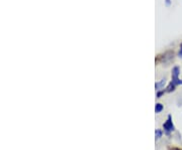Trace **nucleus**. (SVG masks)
<instances>
[{
	"label": "nucleus",
	"mask_w": 182,
	"mask_h": 150,
	"mask_svg": "<svg viewBox=\"0 0 182 150\" xmlns=\"http://www.w3.org/2000/svg\"><path fill=\"white\" fill-rule=\"evenodd\" d=\"M165 93V91H161V92H158L157 93V98H161V96L163 95V94Z\"/></svg>",
	"instance_id": "obj_7"
},
{
	"label": "nucleus",
	"mask_w": 182,
	"mask_h": 150,
	"mask_svg": "<svg viewBox=\"0 0 182 150\" xmlns=\"http://www.w3.org/2000/svg\"><path fill=\"white\" fill-rule=\"evenodd\" d=\"M170 3H171V2H170V0H166V5H167V6H169V5H170Z\"/></svg>",
	"instance_id": "obj_10"
},
{
	"label": "nucleus",
	"mask_w": 182,
	"mask_h": 150,
	"mask_svg": "<svg viewBox=\"0 0 182 150\" xmlns=\"http://www.w3.org/2000/svg\"><path fill=\"white\" fill-rule=\"evenodd\" d=\"M163 128H164L165 132H166L167 134L172 132V131L175 129L174 125H173V122H172V117H171V115H169L168 118H167V121L163 124Z\"/></svg>",
	"instance_id": "obj_3"
},
{
	"label": "nucleus",
	"mask_w": 182,
	"mask_h": 150,
	"mask_svg": "<svg viewBox=\"0 0 182 150\" xmlns=\"http://www.w3.org/2000/svg\"><path fill=\"white\" fill-rule=\"evenodd\" d=\"M179 57H182V42L180 44V50H179Z\"/></svg>",
	"instance_id": "obj_8"
},
{
	"label": "nucleus",
	"mask_w": 182,
	"mask_h": 150,
	"mask_svg": "<svg viewBox=\"0 0 182 150\" xmlns=\"http://www.w3.org/2000/svg\"><path fill=\"white\" fill-rule=\"evenodd\" d=\"M179 74H180V69L179 67H174L172 69V81L169 84V86L167 87L166 91L165 92H172L175 90V87L178 85H182V80H180L178 78Z\"/></svg>",
	"instance_id": "obj_1"
},
{
	"label": "nucleus",
	"mask_w": 182,
	"mask_h": 150,
	"mask_svg": "<svg viewBox=\"0 0 182 150\" xmlns=\"http://www.w3.org/2000/svg\"><path fill=\"white\" fill-rule=\"evenodd\" d=\"M163 109H164L163 105L160 104V103H158V104H156V107H155V112H156V113H160V112H162Z\"/></svg>",
	"instance_id": "obj_5"
},
{
	"label": "nucleus",
	"mask_w": 182,
	"mask_h": 150,
	"mask_svg": "<svg viewBox=\"0 0 182 150\" xmlns=\"http://www.w3.org/2000/svg\"><path fill=\"white\" fill-rule=\"evenodd\" d=\"M169 150H182L180 148H177V147H173V148H170Z\"/></svg>",
	"instance_id": "obj_9"
},
{
	"label": "nucleus",
	"mask_w": 182,
	"mask_h": 150,
	"mask_svg": "<svg viewBox=\"0 0 182 150\" xmlns=\"http://www.w3.org/2000/svg\"><path fill=\"white\" fill-rule=\"evenodd\" d=\"M165 81L166 80H162V81H160L159 83H156V85H155V88H156V90H160V89H162L163 88V86L165 85Z\"/></svg>",
	"instance_id": "obj_4"
},
{
	"label": "nucleus",
	"mask_w": 182,
	"mask_h": 150,
	"mask_svg": "<svg viewBox=\"0 0 182 150\" xmlns=\"http://www.w3.org/2000/svg\"><path fill=\"white\" fill-rule=\"evenodd\" d=\"M155 135H156V139H160L161 137H162V135H163L162 130H160V129H157V130L155 131Z\"/></svg>",
	"instance_id": "obj_6"
},
{
	"label": "nucleus",
	"mask_w": 182,
	"mask_h": 150,
	"mask_svg": "<svg viewBox=\"0 0 182 150\" xmlns=\"http://www.w3.org/2000/svg\"><path fill=\"white\" fill-rule=\"evenodd\" d=\"M173 55H174V52L173 51H167L165 52L163 55H159L156 59V63H168L171 59H173Z\"/></svg>",
	"instance_id": "obj_2"
}]
</instances>
